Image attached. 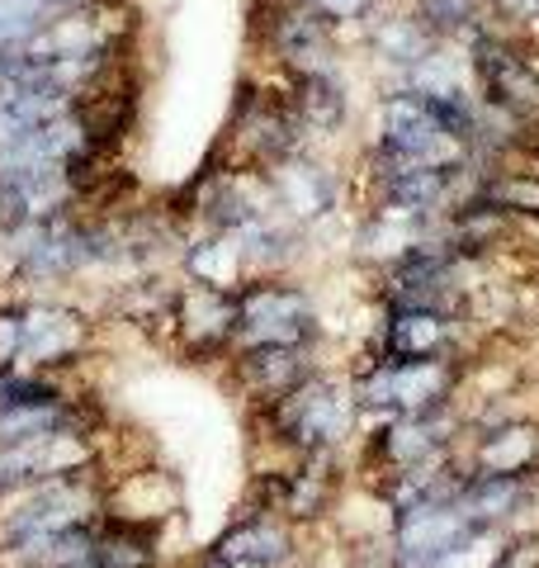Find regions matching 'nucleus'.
<instances>
[{
  "label": "nucleus",
  "mask_w": 539,
  "mask_h": 568,
  "mask_svg": "<svg viewBox=\"0 0 539 568\" xmlns=\"http://www.w3.org/2000/svg\"><path fill=\"white\" fill-rule=\"evenodd\" d=\"M298 6H308L313 14H322V20L340 33H359L388 0H298Z\"/></svg>",
  "instance_id": "b1692460"
},
{
  "label": "nucleus",
  "mask_w": 539,
  "mask_h": 568,
  "mask_svg": "<svg viewBox=\"0 0 539 568\" xmlns=\"http://www.w3.org/2000/svg\"><path fill=\"white\" fill-rule=\"evenodd\" d=\"M81 379L67 375H43V369H10L0 375V413L6 407H33V403H58L67 394H77Z\"/></svg>",
  "instance_id": "4be33fe9"
},
{
  "label": "nucleus",
  "mask_w": 539,
  "mask_h": 568,
  "mask_svg": "<svg viewBox=\"0 0 539 568\" xmlns=\"http://www.w3.org/2000/svg\"><path fill=\"white\" fill-rule=\"evenodd\" d=\"M469 413L464 403H445V407H426V413H403V417H379L365 422L355 436V469L365 484L384 474H398L426 459H440L459 446V432Z\"/></svg>",
  "instance_id": "423d86ee"
},
{
  "label": "nucleus",
  "mask_w": 539,
  "mask_h": 568,
  "mask_svg": "<svg viewBox=\"0 0 539 568\" xmlns=\"http://www.w3.org/2000/svg\"><path fill=\"white\" fill-rule=\"evenodd\" d=\"M104 493H110V465L62 474V478H43V484L6 493L0 497V545L100 521L104 517Z\"/></svg>",
  "instance_id": "0eeeda50"
},
{
  "label": "nucleus",
  "mask_w": 539,
  "mask_h": 568,
  "mask_svg": "<svg viewBox=\"0 0 539 568\" xmlns=\"http://www.w3.org/2000/svg\"><path fill=\"white\" fill-rule=\"evenodd\" d=\"M104 511L138 526H156L180 511V484L166 469H129L110 474V493H104Z\"/></svg>",
  "instance_id": "6ab92c4d"
},
{
  "label": "nucleus",
  "mask_w": 539,
  "mask_h": 568,
  "mask_svg": "<svg viewBox=\"0 0 539 568\" xmlns=\"http://www.w3.org/2000/svg\"><path fill=\"white\" fill-rule=\"evenodd\" d=\"M95 568H161V530L123 517H100Z\"/></svg>",
  "instance_id": "412c9836"
},
{
  "label": "nucleus",
  "mask_w": 539,
  "mask_h": 568,
  "mask_svg": "<svg viewBox=\"0 0 539 568\" xmlns=\"http://www.w3.org/2000/svg\"><path fill=\"white\" fill-rule=\"evenodd\" d=\"M24 355V313H20V294L0 290V375L20 369Z\"/></svg>",
  "instance_id": "393cba45"
},
{
  "label": "nucleus",
  "mask_w": 539,
  "mask_h": 568,
  "mask_svg": "<svg viewBox=\"0 0 539 568\" xmlns=\"http://www.w3.org/2000/svg\"><path fill=\"white\" fill-rule=\"evenodd\" d=\"M100 465H110L104 436L58 432V436L14 440V446H0V497L20 493L29 484H43V478H62V474H81Z\"/></svg>",
  "instance_id": "2eb2a0df"
},
{
  "label": "nucleus",
  "mask_w": 539,
  "mask_h": 568,
  "mask_svg": "<svg viewBox=\"0 0 539 568\" xmlns=\"http://www.w3.org/2000/svg\"><path fill=\"white\" fill-rule=\"evenodd\" d=\"M218 148L232 166L270 171L298 152H313L317 142L308 138L298 110L289 104V95H284V81L275 71H265V77H246L237 85V100H232Z\"/></svg>",
  "instance_id": "7ed1b4c3"
},
{
  "label": "nucleus",
  "mask_w": 539,
  "mask_h": 568,
  "mask_svg": "<svg viewBox=\"0 0 539 568\" xmlns=\"http://www.w3.org/2000/svg\"><path fill=\"white\" fill-rule=\"evenodd\" d=\"M369 351L407 355V361H436V355H478V327L469 313L426 308V304H388L374 317Z\"/></svg>",
  "instance_id": "9d476101"
},
{
  "label": "nucleus",
  "mask_w": 539,
  "mask_h": 568,
  "mask_svg": "<svg viewBox=\"0 0 539 568\" xmlns=\"http://www.w3.org/2000/svg\"><path fill=\"white\" fill-rule=\"evenodd\" d=\"M20 313H24L20 369L77 379L81 365L95 355V313L67 294H20Z\"/></svg>",
  "instance_id": "1a4fd4ad"
},
{
  "label": "nucleus",
  "mask_w": 539,
  "mask_h": 568,
  "mask_svg": "<svg viewBox=\"0 0 539 568\" xmlns=\"http://www.w3.org/2000/svg\"><path fill=\"white\" fill-rule=\"evenodd\" d=\"M246 413H251V426H256L261 446L270 455H289V459L346 455L355 446L359 426H365L346 369H332V365H322L317 375H308L284 398L246 407Z\"/></svg>",
  "instance_id": "f257e3e1"
},
{
  "label": "nucleus",
  "mask_w": 539,
  "mask_h": 568,
  "mask_svg": "<svg viewBox=\"0 0 539 568\" xmlns=\"http://www.w3.org/2000/svg\"><path fill=\"white\" fill-rule=\"evenodd\" d=\"M52 14L43 0H0V48H29Z\"/></svg>",
  "instance_id": "5701e85b"
},
{
  "label": "nucleus",
  "mask_w": 539,
  "mask_h": 568,
  "mask_svg": "<svg viewBox=\"0 0 539 568\" xmlns=\"http://www.w3.org/2000/svg\"><path fill=\"white\" fill-rule=\"evenodd\" d=\"M359 48L369 52V67L379 71L384 85H388V81H403L411 67H421L430 52L440 48V39L417 20L411 6H384L365 29H359Z\"/></svg>",
  "instance_id": "f3484780"
},
{
  "label": "nucleus",
  "mask_w": 539,
  "mask_h": 568,
  "mask_svg": "<svg viewBox=\"0 0 539 568\" xmlns=\"http://www.w3.org/2000/svg\"><path fill=\"white\" fill-rule=\"evenodd\" d=\"M365 142L388 156H407V162H469V156L436 129L426 100L398 81H388L379 100H374V123H369Z\"/></svg>",
  "instance_id": "ddd939ff"
},
{
  "label": "nucleus",
  "mask_w": 539,
  "mask_h": 568,
  "mask_svg": "<svg viewBox=\"0 0 539 568\" xmlns=\"http://www.w3.org/2000/svg\"><path fill=\"white\" fill-rule=\"evenodd\" d=\"M43 6H52V10H71V6H85V0H43Z\"/></svg>",
  "instance_id": "bb28decb"
},
{
  "label": "nucleus",
  "mask_w": 539,
  "mask_h": 568,
  "mask_svg": "<svg viewBox=\"0 0 539 568\" xmlns=\"http://www.w3.org/2000/svg\"><path fill=\"white\" fill-rule=\"evenodd\" d=\"M327 365V342H284V346H246L223 361V379L246 407L275 403L289 388Z\"/></svg>",
  "instance_id": "4468645a"
},
{
  "label": "nucleus",
  "mask_w": 539,
  "mask_h": 568,
  "mask_svg": "<svg viewBox=\"0 0 539 568\" xmlns=\"http://www.w3.org/2000/svg\"><path fill=\"white\" fill-rule=\"evenodd\" d=\"M284 81V95L298 110L303 129L317 142L322 152L350 129L355 119V100H350V85H346V71H317V77H279Z\"/></svg>",
  "instance_id": "a211bd4d"
},
{
  "label": "nucleus",
  "mask_w": 539,
  "mask_h": 568,
  "mask_svg": "<svg viewBox=\"0 0 539 568\" xmlns=\"http://www.w3.org/2000/svg\"><path fill=\"white\" fill-rule=\"evenodd\" d=\"M270 194H275V209L284 213V219H294L298 227H308V233H317L322 223L340 219V209H346L350 200V175L340 171V162L332 152H298L289 156V162L270 166L261 171Z\"/></svg>",
  "instance_id": "9b49d317"
},
{
  "label": "nucleus",
  "mask_w": 539,
  "mask_h": 568,
  "mask_svg": "<svg viewBox=\"0 0 539 568\" xmlns=\"http://www.w3.org/2000/svg\"><path fill=\"white\" fill-rule=\"evenodd\" d=\"M474 355H436V361H407V355H379V351H355L346 365L355 407L365 422L426 413V407L464 403Z\"/></svg>",
  "instance_id": "f03ea898"
},
{
  "label": "nucleus",
  "mask_w": 539,
  "mask_h": 568,
  "mask_svg": "<svg viewBox=\"0 0 539 568\" xmlns=\"http://www.w3.org/2000/svg\"><path fill=\"white\" fill-rule=\"evenodd\" d=\"M180 275L213 284V290H242V284L251 280L242 246L227 233H209V227L185 233V246H180Z\"/></svg>",
  "instance_id": "aec40b11"
},
{
  "label": "nucleus",
  "mask_w": 539,
  "mask_h": 568,
  "mask_svg": "<svg viewBox=\"0 0 539 568\" xmlns=\"http://www.w3.org/2000/svg\"><path fill=\"white\" fill-rule=\"evenodd\" d=\"M185 568H232V564H227L213 545H204V549H194V555L185 559Z\"/></svg>",
  "instance_id": "a878e982"
},
{
  "label": "nucleus",
  "mask_w": 539,
  "mask_h": 568,
  "mask_svg": "<svg viewBox=\"0 0 539 568\" xmlns=\"http://www.w3.org/2000/svg\"><path fill=\"white\" fill-rule=\"evenodd\" d=\"M346 455H308V459H289V455H270V465L251 474L246 488V507L251 511H270V517L289 521L294 530L308 536L313 526L332 521L346 497Z\"/></svg>",
  "instance_id": "39448f33"
},
{
  "label": "nucleus",
  "mask_w": 539,
  "mask_h": 568,
  "mask_svg": "<svg viewBox=\"0 0 539 568\" xmlns=\"http://www.w3.org/2000/svg\"><path fill=\"white\" fill-rule=\"evenodd\" d=\"M232 568H298L303 559V530L270 511H237L218 536L209 540Z\"/></svg>",
  "instance_id": "dca6fc26"
},
{
  "label": "nucleus",
  "mask_w": 539,
  "mask_h": 568,
  "mask_svg": "<svg viewBox=\"0 0 539 568\" xmlns=\"http://www.w3.org/2000/svg\"><path fill=\"white\" fill-rule=\"evenodd\" d=\"M284 342H327L317 294L303 275H251L237 290V336L232 351L284 346Z\"/></svg>",
  "instance_id": "6e6552de"
},
{
  "label": "nucleus",
  "mask_w": 539,
  "mask_h": 568,
  "mask_svg": "<svg viewBox=\"0 0 539 568\" xmlns=\"http://www.w3.org/2000/svg\"><path fill=\"white\" fill-rule=\"evenodd\" d=\"M85 568H95V564H85Z\"/></svg>",
  "instance_id": "cd10ccee"
},
{
  "label": "nucleus",
  "mask_w": 539,
  "mask_h": 568,
  "mask_svg": "<svg viewBox=\"0 0 539 568\" xmlns=\"http://www.w3.org/2000/svg\"><path fill=\"white\" fill-rule=\"evenodd\" d=\"M232 336H237V290H213V284L185 280L175 284V304H171V351L185 355L190 365L227 361Z\"/></svg>",
  "instance_id": "f8f14e48"
},
{
  "label": "nucleus",
  "mask_w": 539,
  "mask_h": 568,
  "mask_svg": "<svg viewBox=\"0 0 539 568\" xmlns=\"http://www.w3.org/2000/svg\"><path fill=\"white\" fill-rule=\"evenodd\" d=\"M251 48L265 58L275 77H317L346 71V33L332 29L298 0H251L246 6Z\"/></svg>",
  "instance_id": "20e7f679"
}]
</instances>
